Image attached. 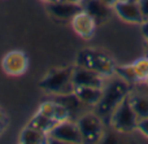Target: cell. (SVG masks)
Listing matches in <instances>:
<instances>
[{
    "label": "cell",
    "mask_w": 148,
    "mask_h": 144,
    "mask_svg": "<svg viewBox=\"0 0 148 144\" xmlns=\"http://www.w3.org/2000/svg\"><path fill=\"white\" fill-rule=\"evenodd\" d=\"M130 83H127L126 81H123L122 78H120L118 75H113V77L108 78L105 82L104 87H103V96L101 100L99 101L96 106H95V112L104 118H109V116L112 114V112L117 108V105L127 98V95L130 93L131 87Z\"/></svg>",
    "instance_id": "1"
},
{
    "label": "cell",
    "mask_w": 148,
    "mask_h": 144,
    "mask_svg": "<svg viewBox=\"0 0 148 144\" xmlns=\"http://www.w3.org/2000/svg\"><path fill=\"white\" fill-rule=\"evenodd\" d=\"M75 65L94 70L107 79L116 74V68H117L116 62L108 53L90 48L79 51V53L77 55Z\"/></svg>",
    "instance_id": "2"
},
{
    "label": "cell",
    "mask_w": 148,
    "mask_h": 144,
    "mask_svg": "<svg viewBox=\"0 0 148 144\" xmlns=\"http://www.w3.org/2000/svg\"><path fill=\"white\" fill-rule=\"evenodd\" d=\"M129 96V95H127ZM139 117L134 112L129 98L123 99L109 116V126L120 134H131L136 131Z\"/></svg>",
    "instance_id": "3"
},
{
    "label": "cell",
    "mask_w": 148,
    "mask_h": 144,
    "mask_svg": "<svg viewBox=\"0 0 148 144\" xmlns=\"http://www.w3.org/2000/svg\"><path fill=\"white\" fill-rule=\"evenodd\" d=\"M83 143L94 144L103 140L105 135L104 119L96 112H83L75 119Z\"/></svg>",
    "instance_id": "4"
},
{
    "label": "cell",
    "mask_w": 148,
    "mask_h": 144,
    "mask_svg": "<svg viewBox=\"0 0 148 144\" xmlns=\"http://www.w3.org/2000/svg\"><path fill=\"white\" fill-rule=\"evenodd\" d=\"M40 88L51 95H61L74 91V85L72 83V68L66 69H56L44 75L39 83Z\"/></svg>",
    "instance_id": "5"
},
{
    "label": "cell",
    "mask_w": 148,
    "mask_h": 144,
    "mask_svg": "<svg viewBox=\"0 0 148 144\" xmlns=\"http://www.w3.org/2000/svg\"><path fill=\"white\" fill-rule=\"evenodd\" d=\"M48 143H64V144H79L83 143L77 122L72 119L56 122L53 129L48 134Z\"/></svg>",
    "instance_id": "6"
},
{
    "label": "cell",
    "mask_w": 148,
    "mask_h": 144,
    "mask_svg": "<svg viewBox=\"0 0 148 144\" xmlns=\"http://www.w3.org/2000/svg\"><path fill=\"white\" fill-rule=\"evenodd\" d=\"M1 69L9 77L23 75L29 69L27 55L20 49H13L4 55L1 59Z\"/></svg>",
    "instance_id": "7"
},
{
    "label": "cell",
    "mask_w": 148,
    "mask_h": 144,
    "mask_svg": "<svg viewBox=\"0 0 148 144\" xmlns=\"http://www.w3.org/2000/svg\"><path fill=\"white\" fill-rule=\"evenodd\" d=\"M113 12L121 21L126 23L140 26L144 22L138 0H118L113 7Z\"/></svg>",
    "instance_id": "8"
},
{
    "label": "cell",
    "mask_w": 148,
    "mask_h": 144,
    "mask_svg": "<svg viewBox=\"0 0 148 144\" xmlns=\"http://www.w3.org/2000/svg\"><path fill=\"white\" fill-rule=\"evenodd\" d=\"M69 22H70V26H72V30L79 38L84 39V40H90L95 35L97 22L86 10H83V9L79 10Z\"/></svg>",
    "instance_id": "9"
},
{
    "label": "cell",
    "mask_w": 148,
    "mask_h": 144,
    "mask_svg": "<svg viewBox=\"0 0 148 144\" xmlns=\"http://www.w3.org/2000/svg\"><path fill=\"white\" fill-rule=\"evenodd\" d=\"M107 78L100 75L99 73L90 70L87 68L74 65L72 68V83L77 86H91V87H104Z\"/></svg>",
    "instance_id": "10"
},
{
    "label": "cell",
    "mask_w": 148,
    "mask_h": 144,
    "mask_svg": "<svg viewBox=\"0 0 148 144\" xmlns=\"http://www.w3.org/2000/svg\"><path fill=\"white\" fill-rule=\"evenodd\" d=\"M47 10L56 20L70 21L79 10H82V5L65 1V0H57L55 3L47 4Z\"/></svg>",
    "instance_id": "11"
},
{
    "label": "cell",
    "mask_w": 148,
    "mask_h": 144,
    "mask_svg": "<svg viewBox=\"0 0 148 144\" xmlns=\"http://www.w3.org/2000/svg\"><path fill=\"white\" fill-rule=\"evenodd\" d=\"M81 5L82 9L86 10L91 17H94V20L97 22V25L107 22L110 18L112 13H114L112 7L101 3L100 0H82Z\"/></svg>",
    "instance_id": "12"
},
{
    "label": "cell",
    "mask_w": 148,
    "mask_h": 144,
    "mask_svg": "<svg viewBox=\"0 0 148 144\" xmlns=\"http://www.w3.org/2000/svg\"><path fill=\"white\" fill-rule=\"evenodd\" d=\"M74 93L81 100L83 105L96 106L101 100L103 88L101 87H91V86H77L74 87Z\"/></svg>",
    "instance_id": "13"
},
{
    "label": "cell",
    "mask_w": 148,
    "mask_h": 144,
    "mask_svg": "<svg viewBox=\"0 0 148 144\" xmlns=\"http://www.w3.org/2000/svg\"><path fill=\"white\" fill-rule=\"evenodd\" d=\"M18 143L21 144H46L48 143V135L26 125L18 134Z\"/></svg>",
    "instance_id": "14"
},
{
    "label": "cell",
    "mask_w": 148,
    "mask_h": 144,
    "mask_svg": "<svg viewBox=\"0 0 148 144\" xmlns=\"http://www.w3.org/2000/svg\"><path fill=\"white\" fill-rule=\"evenodd\" d=\"M129 101L133 106L134 112L139 118H146L148 117V95L139 91L131 90L129 93Z\"/></svg>",
    "instance_id": "15"
},
{
    "label": "cell",
    "mask_w": 148,
    "mask_h": 144,
    "mask_svg": "<svg viewBox=\"0 0 148 144\" xmlns=\"http://www.w3.org/2000/svg\"><path fill=\"white\" fill-rule=\"evenodd\" d=\"M55 100H56L57 103H60L61 105H64L65 108L72 113V116L75 113H78V112L82 109V105H83V104L81 103V100L77 98V95L74 93V91L73 92H69V93L55 95Z\"/></svg>",
    "instance_id": "16"
},
{
    "label": "cell",
    "mask_w": 148,
    "mask_h": 144,
    "mask_svg": "<svg viewBox=\"0 0 148 144\" xmlns=\"http://www.w3.org/2000/svg\"><path fill=\"white\" fill-rule=\"evenodd\" d=\"M26 125L48 135L49 131H51V130L53 129V126L56 125V122H55L53 119L48 118V117H46V116H43V114L36 112V113L29 119V122Z\"/></svg>",
    "instance_id": "17"
},
{
    "label": "cell",
    "mask_w": 148,
    "mask_h": 144,
    "mask_svg": "<svg viewBox=\"0 0 148 144\" xmlns=\"http://www.w3.org/2000/svg\"><path fill=\"white\" fill-rule=\"evenodd\" d=\"M131 69L135 74L136 82L146 83L148 79V56H143L131 62Z\"/></svg>",
    "instance_id": "18"
},
{
    "label": "cell",
    "mask_w": 148,
    "mask_h": 144,
    "mask_svg": "<svg viewBox=\"0 0 148 144\" xmlns=\"http://www.w3.org/2000/svg\"><path fill=\"white\" fill-rule=\"evenodd\" d=\"M57 105H59V104H57V101L55 100V99L53 100H46V101L39 104L38 111L36 112L55 121V118H56V112H57Z\"/></svg>",
    "instance_id": "19"
},
{
    "label": "cell",
    "mask_w": 148,
    "mask_h": 144,
    "mask_svg": "<svg viewBox=\"0 0 148 144\" xmlns=\"http://www.w3.org/2000/svg\"><path fill=\"white\" fill-rule=\"evenodd\" d=\"M136 131L148 139V117H146V118H139Z\"/></svg>",
    "instance_id": "20"
},
{
    "label": "cell",
    "mask_w": 148,
    "mask_h": 144,
    "mask_svg": "<svg viewBox=\"0 0 148 144\" xmlns=\"http://www.w3.org/2000/svg\"><path fill=\"white\" fill-rule=\"evenodd\" d=\"M138 3H139V7H140L144 21H147L148 20V0H138Z\"/></svg>",
    "instance_id": "21"
},
{
    "label": "cell",
    "mask_w": 148,
    "mask_h": 144,
    "mask_svg": "<svg viewBox=\"0 0 148 144\" xmlns=\"http://www.w3.org/2000/svg\"><path fill=\"white\" fill-rule=\"evenodd\" d=\"M7 124H8V117H7V114H5V112L0 108V127L5 129Z\"/></svg>",
    "instance_id": "22"
},
{
    "label": "cell",
    "mask_w": 148,
    "mask_h": 144,
    "mask_svg": "<svg viewBox=\"0 0 148 144\" xmlns=\"http://www.w3.org/2000/svg\"><path fill=\"white\" fill-rule=\"evenodd\" d=\"M140 30H142V34H143V36L147 39L148 38V20L144 21V22L140 25Z\"/></svg>",
    "instance_id": "23"
},
{
    "label": "cell",
    "mask_w": 148,
    "mask_h": 144,
    "mask_svg": "<svg viewBox=\"0 0 148 144\" xmlns=\"http://www.w3.org/2000/svg\"><path fill=\"white\" fill-rule=\"evenodd\" d=\"M101 3H104V4H107V5H109V7H114L116 5V3L118 1V0H100Z\"/></svg>",
    "instance_id": "24"
},
{
    "label": "cell",
    "mask_w": 148,
    "mask_h": 144,
    "mask_svg": "<svg viewBox=\"0 0 148 144\" xmlns=\"http://www.w3.org/2000/svg\"><path fill=\"white\" fill-rule=\"evenodd\" d=\"M65 1H69V3H74V4H81L82 0H65Z\"/></svg>",
    "instance_id": "25"
},
{
    "label": "cell",
    "mask_w": 148,
    "mask_h": 144,
    "mask_svg": "<svg viewBox=\"0 0 148 144\" xmlns=\"http://www.w3.org/2000/svg\"><path fill=\"white\" fill-rule=\"evenodd\" d=\"M42 1H44L46 4H49V3H55V1H57V0H42Z\"/></svg>",
    "instance_id": "26"
},
{
    "label": "cell",
    "mask_w": 148,
    "mask_h": 144,
    "mask_svg": "<svg viewBox=\"0 0 148 144\" xmlns=\"http://www.w3.org/2000/svg\"><path fill=\"white\" fill-rule=\"evenodd\" d=\"M146 51H147V56H148V38L146 39Z\"/></svg>",
    "instance_id": "27"
},
{
    "label": "cell",
    "mask_w": 148,
    "mask_h": 144,
    "mask_svg": "<svg viewBox=\"0 0 148 144\" xmlns=\"http://www.w3.org/2000/svg\"><path fill=\"white\" fill-rule=\"evenodd\" d=\"M1 131H3V129H1V127H0V134H1Z\"/></svg>",
    "instance_id": "28"
},
{
    "label": "cell",
    "mask_w": 148,
    "mask_h": 144,
    "mask_svg": "<svg viewBox=\"0 0 148 144\" xmlns=\"http://www.w3.org/2000/svg\"><path fill=\"white\" fill-rule=\"evenodd\" d=\"M146 83H147V85H148V79H147V82H146Z\"/></svg>",
    "instance_id": "29"
}]
</instances>
